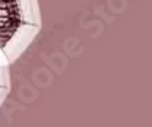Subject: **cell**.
<instances>
[{
  "mask_svg": "<svg viewBox=\"0 0 152 127\" xmlns=\"http://www.w3.org/2000/svg\"><path fill=\"white\" fill-rule=\"evenodd\" d=\"M6 17H11V12L8 8H0V18H6Z\"/></svg>",
  "mask_w": 152,
  "mask_h": 127,
  "instance_id": "1",
  "label": "cell"
}]
</instances>
